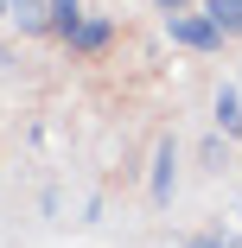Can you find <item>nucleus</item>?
Instances as JSON below:
<instances>
[{
	"label": "nucleus",
	"instance_id": "f257e3e1",
	"mask_svg": "<svg viewBox=\"0 0 242 248\" xmlns=\"http://www.w3.org/2000/svg\"><path fill=\"white\" fill-rule=\"evenodd\" d=\"M166 32H172V45H185V51H217L223 45L210 13H166Z\"/></svg>",
	"mask_w": 242,
	"mask_h": 248
},
{
	"label": "nucleus",
	"instance_id": "f03ea898",
	"mask_svg": "<svg viewBox=\"0 0 242 248\" xmlns=\"http://www.w3.org/2000/svg\"><path fill=\"white\" fill-rule=\"evenodd\" d=\"M172 185H178V146L160 140V153H153V204H172Z\"/></svg>",
	"mask_w": 242,
	"mask_h": 248
},
{
	"label": "nucleus",
	"instance_id": "7ed1b4c3",
	"mask_svg": "<svg viewBox=\"0 0 242 248\" xmlns=\"http://www.w3.org/2000/svg\"><path fill=\"white\" fill-rule=\"evenodd\" d=\"M83 26V0H45V32H58L70 45V32Z\"/></svg>",
	"mask_w": 242,
	"mask_h": 248
},
{
	"label": "nucleus",
	"instance_id": "20e7f679",
	"mask_svg": "<svg viewBox=\"0 0 242 248\" xmlns=\"http://www.w3.org/2000/svg\"><path fill=\"white\" fill-rule=\"evenodd\" d=\"M109 38H115V19H83V26L70 32V51H77V58H89V51H102Z\"/></svg>",
	"mask_w": 242,
	"mask_h": 248
},
{
	"label": "nucleus",
	"instance_id": "39448f33",
	"mask_svg": "<svg viewBox=\"0 0 242 248\" xmlns=\"http://www.w3.org/2000/svg\"><path fill=\"white\" fill-rule=\"evenodd\" d=\"M0 7H7V19L19 32H45V0H0Z\"/></svg>",
	"mask_w": 242,
	"mask_h": 248
},
{
	"label": "nucleus",
	"instance_id": "423d86ee",
	"mask_svg": "<svg viewBox=\"0 0 242 248\" xmlns=\"http://www.w3.org/2000/svg\"><path fill=\"white\" fill-rule=\"evenodd\" d=\"M204 13H210V26H217L223 38H242V0H210Z\"/></svg>",
	"mask_w": 242,
	"mask_h": 248
},
{
	"label": "nucleus",
	"instance_id": "0eeeda50",
	"mask_svg": "<svg viewBox=\"0 0 242 248\" xmlns=\"http://www.w3.org/2000/svg\"><path fill=\"white\" fill-rule=\"evenodd\" d=\"M217 127H223V140L242 134V95L236 89H217Z\"/></svg>",
	"mask_w": 242,
	"mask_h": 248
},
{
	"label": "nucleus",
	"instance_id": "6e6552de",
	"mask_svg": "<svg viewBox=\"0 0 242 248\" xmlns=\"http://www.w3.org/2000/svg\"><path fill=\"white\" fill-rule=\"evenodd\" d=\"M185 248H236V242H223V235H191Z\"/></svg>",
	"mask_w": 242,
	"mask_h": 248
},
{
	"label": "nucleus",
	"instance_id": "1a4fd4ad",
	"mask_svg": "<svg viewBox=\"0 0 242 248\" xmlns=\"http://www.w3.org/2000/svg\"><path fill=\"white\" fill-rule=\"evenodd\" d=\"M191 7V0H160V13H185Z\"/></svg>",
	"mask_w": 242,
	"mask_h": 248
},
{
	"label": "nucleus",
	"instance_id": "9d476101",
	"mask_svg": "<svg viewBox=\"0 0 242 248\" xmlns=\"http://www.w3.org/2000/svg\"><path fill=\"white\" fill-rule=\"evenodd\" d=\"M0 19H7V7H0Z\"/></svg>",
	"mask_w": 242,
	"mask_h": 248
}]
</instances>
